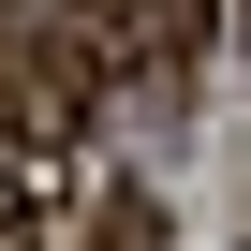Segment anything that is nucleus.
<instances>
[{
    "mask_svg": "<svg viewBox=\"0 0 251 251\" xmlns=\"http://www.w3.org/2000/svg\"><path fill=\"white\" fill-rule=\"evenodd\" d=\"M89 251H163V222H148V192H103V207H89Z\"/></svg>",
    "mask_w": 251,
    "mask_h": 251,
    "instance_id": "nucleus-1",
    "label": "nucleus"
},
{
    "mask_svg": "<svg viewBox=\"0 0 251 251\" xmlns=\"http://www.w3.org/2000/svg\"><path fill=\"white\" fill-rule=\"evenodd\" d=\"M30 59V0H0V74H15Z\"/></svg>",
    "mask_w": 251,
    "mask_h": 251,
    "instance_id": "nucleus-2",
    "label": "nucleus"
},
{
    "mask_svg": "<svg viewBox=\"0 0 251 251\" xmlns=\"http://www.w3.org/2000/svg\"><path fill=\"white\" fill-rule=\"evenodd\" d=\"M15 236H30V222H15V192H0V251H15Z\"/></svg>",
    "mask_w": 251,
    "mask_h": 251,
    "instance_id": "nucleus-3",
    "label": "nucleus"
},
{
    "mask_svg": "<svg viewBox=\"0 0 251 251\" xmlns=\"http://www.w3.org/2000/svg\"><path fill=\"white\" fill-rule=\"evenodd\" d=\"M236 45H251V0H236Z\"/></svg>",
    "mask_w": 251,
    "mask_h": 251,
    "instance_id": "nucleus-4",
    "label": "nucleus"
}]
</instances>
